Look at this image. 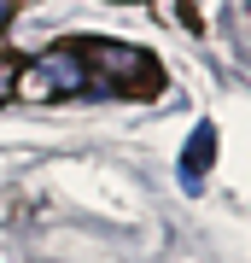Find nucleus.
I'll return each instance as SVG.
<instances>
[{"instance_id":"1","label":"nucleus","mask_w":251,"mask_h":263,"mask_svg":"<svg viewBox=\"0 0 251 263\" xmlns=\"http://www.w3.org/2000/svg\"><path fill=\"white\" fill-rule=\"evenodd\" d=\"M88 88V70L76 53H41L29 59V65H18V88L12 94L24 100H53V94H82Z\"/></svg>"},{"instance_id":"2","label":"nucleus","mask_w":251,"mask_h":263,"mask_svg":"<svg viewBox=\"0 0 251 263\" xmlns=\"http://www.w3.org/2000/svg\"><path fill=\"white\" fill-rule=\"evenodd\" d=\"M82 53L100 65V76H105V82L134 88V82H146V76H152V59H146V53H134V47H123V41H88Z\"/></svg>"},{"instance_id":"3","label":"nucleus","mask_w":251,"mask_h":263,"mask_svg":"<svg viewBox=\"0 0 251 263\" xmlns=\"http://www.w3.org/2000/svg\"><path fill=\"white\" fill-rule=\"evenodd\" d=\"M210 158H216V129L210 123H199L193 135H187V152H181V181L187 187H205V176H210Z\"/></svg>"},{"instance_id":"4","label":"nucleus","mask_w":251,"mask_h":263,"mask_svg":"<svg viewBox=\"0 0 251 263\" xmlns=\"http://www.w3.org/2000/svg\"><path fill=\"white\" fill-rule=\"evenodd\" d=\"M12 88H18V59H6V53H0V105L12 100Z\"/></svg>"},{"instance_id":"5","label":"nucleus","mask_w":251,"mask_h":263,"mask_svg":"<svg viewBox=\"0 0 251 263\" xmlns=\"http://www.w3.org/2000/svg\"><path fill=\"white\" fill-rule=\"evenodd\" d=\"M6 18H12V0H0V29H6Z\"/></svg>"}]
</instances>
